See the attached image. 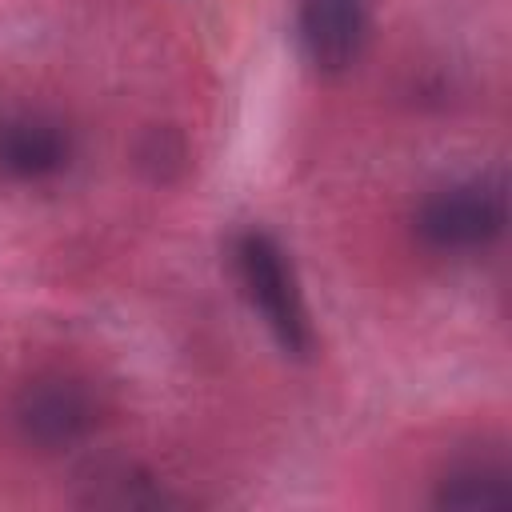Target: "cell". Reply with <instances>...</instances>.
I'll list each match as a JSON object with an SVG mask.
<instances>
[{
  "label": "cell",
  "mask_w": 512,
  "mask_h": 512,
  "mask_svg": "<svg viewBox=\"0 0 512 512\" xmlns=\"http://www.w3.org/2000/svg\"><path fill=\"white\" fill-rule=\"evenodd\" d=\"M232 264L244 284V296L252 300V308L276 336V344L288 356H308L312 324H308V308H304V296H300V284H296V272L284 248L268 232L244 228L232 240Z\"/></svg>",
  "instance_id": "1"
},
{
  "label": "cell",
  "mask_w": 512,
  "mask_h": 512,
  "mask_svg": "<svg viewBox=\"0 0 512 512\" xmlns=\"http://www.w3.org/2000/svg\"><path fill=\"white\" fill-rule=\"evenodd\" d=\"M100 424V400L76 376H36L12 400V428L36 452L84 444Z\"/></svg>",
  "instance_id": "2"
},
{
  "label": "cell",
  "mask_w": 512,
  "mask_h": 512,
  "mask_svg": "<svg viewBox=\"0 0 512 512\" xmlns=\"http://www.w3.org/2000/svg\"><path fill=\"white\" fill-rule=\"evenodd\" d=\"M504 232V192L496 180L436 188L416 208V236L436 252H476Z\"/></svg>",
  "instance_id": "3"
},
{
  "label": "cell",
  "mask_w": 512,
  "mask_h": 512,
  "mask_svg": "<svg viewBox=\"0 0 512 512\" xmlns=\"http://www.w3.org/2000/svg\"><path fill=\"white\" fill-rule=\"evenodd\" d=\"M368 0H300L296 32L316 72H344L364 44Z\"/></svg>",
  "instance_id": "4"
},
{
  "label": "cell",
  "mask_w": 512,
  "mask_h": 512,
  "mask_svg": "<svg viewBox=\"0 0 512 512\" xmlns=\"http://www.w3.org/2000/svg\"><path fill=\"white\" fill-rule=\"evenodd\" d=\"M68 132L44 116H16L0 124V172L24 184L52 180L68 168Z\"/></svg>",
  "instance_id": "5"
},
{
  "label": "cell",
  "mask_w": 512,
  "mask_h": 512,
  "mask_svg": "<svg viewBox=\"0 0 512 512\" xmlns=\"http://www.w3.org/2000/svg\"><path fill=\"white\" fill-rule=\"evenodd\" d=\"M508 496H512L508 464L500 456L456 460L436 484V504H448V508H492V504H504Z\"/></svg>",
  "instance_id": "6"
},
{
  "label": "cell",
  "mask_w": 512,
  "mask_h": 512,
  "mask_svg": "<svg viewBox=\"0 0 512 512\" xmlns=\"http://www.w3.org/2000/svg\"><path fill=\"white\" fill-rule=\"evenodd\" d=\"M88 504H108V508H160V504H176V496H168L140 468H108V472H100L92 480Z\"/></svg>",
  "instance_id": "7"
}]
</instances>
